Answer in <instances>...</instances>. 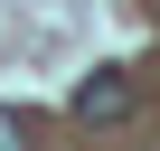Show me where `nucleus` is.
I'll list each match as a JSON object with an SVG mask.
<instances>
[{
    "mask_svg": "<svg viewBox=\"0 0 160 151\" xmlns=\"http://www.w3.org/2000/svg\"><path fill=\"white\" fill-rule=\"evenodd\" d=\"M132 113V76L122 66H94L85 85H75V123H122Z\"/></svg>",
    "mask_w": 160,
    "mask_h": 151,
    "instance_id": "f257e3e1",
    "label": "nucleus"
},
{
    "mask_svg": "<svg viewBox=\"0 0 160 151\" xmlns=\"http://www.w3.org/2000/svg\"><path fill=\"white\" fill-rule=\"evenodd\" d=\"M0 151H28V113H0Z\"/></svg>",
    "mask_w": 160,
    "mask_h": 151,
    "instance_id": "f03ea898",
    "label": "nucleus"
}]
</instances>
